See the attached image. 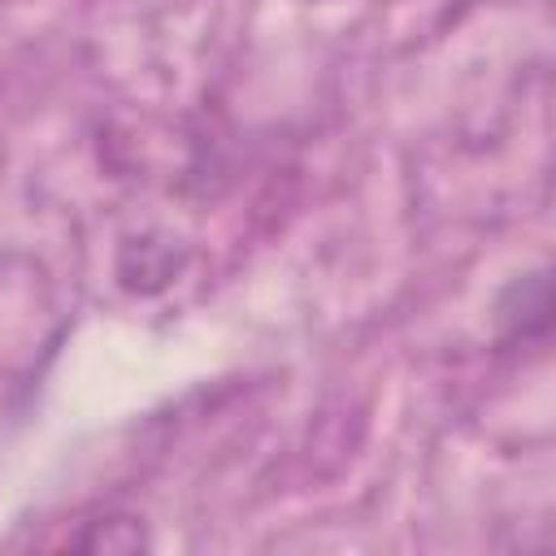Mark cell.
Here are the masks:
<instances>
[{
  "label": "cell",
  "instance_id": "6da1fadb",
  "mask_svg": "<svg viewBox=\"0 0 556 556\" xmlns=\"http://www.w3.org/2000/svg\"><path fill=\"white\" fill-rule=\"evenodd\" d=\"M547 326H552V278H547V269L513 278L504 287V295L495 300L500 343H530V339L547 334Z\"/></svg>",
  "mask_w": 556,
  "mask_h": 556
}]
</instances>
